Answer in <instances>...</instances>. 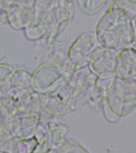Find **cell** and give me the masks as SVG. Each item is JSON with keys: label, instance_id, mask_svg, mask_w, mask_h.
Returning <instances> with one entry per match:
<instances>
[{"label": "cell", "instance_id": "cell-3", "mask_svg": "<svg viewBox=\"0 0 136 153\" xmlns=\"http://www.w3.org/2000/svg\"><path fill=\"white\" fill-rule=\"evenodd\" d=\"M71 74L68 66L59 62H44L32 74V88L40 95L50 94L64 85Z\"/></svg>", "mask_w": 136, "mask_h": 153}, {"label": "cell", "instance_id": "cell-8", "mask_svg": "<svg viewBox=\"0 0 136 153\" xmlns=\"http://www.w3.org/2000/svg\"><path fill=\"white\" fill-rule=\"evenodd\" d=\"M115 76L124 80L136 81V50L128 46L118 51Z\"/></svg>", "mask_w": 136, "mask_h": 153}, {"label": "cell", "instance_id": "cell-12", "mask_svg": "<svg viewBox=\"0 0 136 153\" xmlns=\"http://www.w3.org/2000/svg\"><path fill=\"white\" fill-rule=\"evenodd\" d=\"M78 2L85 14L94 15L105 7L107 0H78Z\"/></svg>", "mask_w": 136, "mask_h": 153}, {"label": "cell", "instance_id": "cell-6", "mask_svg": "<svg viewBox=\"0 0 136 153\" xmlns=\"http://www.w3.org/2000/svg\"><path fill=\"white\" fill-rule=\"evenodd\" d=\"M98 45L94 32L83 33L74 41L67 53V66L71 73L87 67L91 53Z\"/></svg>", "mask_w": 136, "mask_h": 153}, {"label": "cell", "instance_id": "cell-2", "mask_svg": "<svg viewBox=\"0 0 136 153\" xmlns=\"http://www.w3.org/2000/svg\"><path fill=\"white\" fill-rule=\"evenodd\" d=\"M103 85V100L101 109L107 121L116 123L129 117L136 109V81L117 76Z\"/></svg>", "mask_w": 136, "mask_h": 153}, {"label": "cell", "instance_id": "cell-7", "mask_svg": "<svg viewBox=\"0 0 136 153\" xmlns=\"http://www.w3.org/2000/svg\"><path fill=\"white\" fill-rule=\"evenodd\" d=\"M117 52L98 45L91 53L88 69L100 81H108L115 76Z\"/></svg>", "mask_w": 136, "mask_h": 153}, {"label": "cell", "instance_id": "cell-4", "mask_svg": "<svg viewBox=\"0 0 136 153\" xmlns=\"http://www.w3.org/2000/svg\"><path fill=\"white\" fill-rule=\"evenodd\" d=\"M71 81L77 104L88 105L95 110L101 109L103 100V84L88 67L72 73Z\"/></svg>", "mask_w": 136, "mask_h": 153}, {"label": "cell", "instance_id": "cell-10", "mask_svg": "<svg viewBox=\"0 0 136 153\" xmlns=\"http://www.w3.org/2000/svg\"><path fill=\"white\" fill-rule=\"evenodd\" d=\"M40 112H42V97L39 93L33 88L18 93L15 117Z\"/></svg>", "mask_w": 136, "mask_h": 153}, {"label": "cell", "instance_id": "cell-13", "mask_svg": "<svg viewBox=\"0 0 136 153\" xmlns=\"http://www.w3.org/2000/svg\"><path fill=\"white\" fill-rule=\"evenodd\" d=\"M14 68L11 65L0 62V86L9 84V81Z\"/></svg>", "mask_w": 136, "mask_h": 153}, {"label": "cell", "instance_id": "cell-11", "mask_svg": "<svg viewBox=\"0 0 136 153\" xmlns=\"http://www.w3.org/2000/svg\"><path fill=\"white\" fill-rule=\"evenodd\" d=\"M12 90L26 92L32 89V74L23 68L14 69L9 81Z\"/></svg>", "mask_w": 136, "mask_h": 153}, {"label": "cell", "instance_id": "cell-14", "mask_svg": "<svg viewBox=\"0 0 136 153\" xmlns=\"http://www.w3.org/2000/svg\"><path fill=\"white\" fill-rule=\"evenodd\" d=\"M132 22V35H131V45L136 50V15L131 19Z\"/></svg>", "mask_w": 136, "mask_h": 153}, {"label": "cell", "instance_id": "cell-9", "mask_svg": "<svg viewBox=\"0 0 136 153\" xmlns=\"http://www.w3.org/2000/svg\"><path fill=\"white\" fill-rule=\"evenodd\" d=\"M6 14L7 22L15 30H25L31 26L34 18V9H29L20 5H11Z\"/></svg>", "mask_w": 136, "mask_h": 153}, {"label": "cell", "instance_id": "cell-1", "mask_svg": "<svg viewBox=\"0 0 136 153\" xmlns=\"http://www.w3.org/2000/svg\"><path fill=\"white\" fill-rule=\"evenodd\" d=\"M94 33L98 45L118 52L131 46V18L122 7H110L98 21Z\"/></svg>", "mask_w": 136, "mask_h": 153}, {"label": "cell", "instance_id": "cell-5", "mask_svg": "<svg viewBox=\"0 0 136 153\" xmlns=\"http://www.w3.org/2000/svg\"><path fill=\"white\" fill-rule=\"evenodd\" d=\"M41 97L42 114L44 120H51L53 118L68 114L74 111L78 105L71 76L59 89Z\"/></svg>", "mask_w": 136, "mask_h": 153}]
</instances>
